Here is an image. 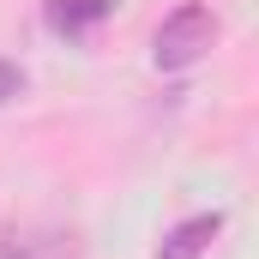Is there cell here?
Returning a JSON list of instances; mask_svg holds the SVG:
<instances>
[{"mask_svg":"<svg viewBox=\"0 0 259 259\" xmlns=\"http://www.w3.org/2000/svg\"><path fill=\"white\" fill-rule=\"evenodd\" d=\"M211 42H217L211 6H205V0H181V6L157 24V36H151V61H157V72H187L193 61H205Z\"/></svg>","mask_w":259,"mask_h":259,"instance_id":"cell-1","label":"cell"},{"mask_svg":"<svg viewBox=\"0 0 259 259\" xmlns=\"http://www.w3.org/2000/svg\"><path fill=\"white\" fill-rule=\"evenodd\" d=\"M78 229H12L0 241V259H78Z\"/></svg>","mask_w":259,"mask_h":259,"instance_id":"cell-2","label":"cell"},{"mask_svg":"<svg viewBox=\"0 0 259 259\" xmlns=\"http://www.w3.org/2000/svg\"><path fill=\"white\" fill-rule=\"evenodd\" d=\"M217 235H223V211H193L157 241V259H205V247Z\"/></svg>","mask_w":259,"mask_h":259,"instance_id":"cell-3","label":"cell"},{"mask_svg":"<svg viewBox=\"0 0 259 259\" xmlns=\"http://www.w3.org/2000/svg\"><path fill=\"white\" fill-rule=\"evenodd\" d=\"M115 12V0H49L42 6V18H49V30L66 36V42H78V36H91L103 18Z\"/></svg>","mask_w":259,"mask_h":259,"instance_id":"cell-4","label":"cell"},{"mask_svg":"<svg viewBox=\"0 0 259 259\" xmlns=\"http://www.w3.org/2000/svg\"><path fill=\"white\" fill-rule=\"evenodd\" d=\"M18 91H24V66H18V61H6V55H0V103H12Z\"/></svg>","mask_w":259,"mask_h":259,"instance_id":"cell-5","label":"cell"}]
</instances>
